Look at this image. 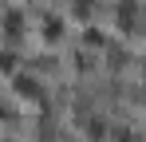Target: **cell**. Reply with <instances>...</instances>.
Masks as SVG:
<instances>
[{"label": "cell", "instance_id": "cell-1", "mask_svg": "<svg viewBox=\"0 0 146 142\" xmlns=\"http://www.w3.org/2000/svg\"><path fill=\"white\" fill-rule=\"evenodd\" d=\"M115 24H119L122 32H134L138 28V4L134 0H122L119 8H115Z\"/></svg>", "mask_w": 146, "mask_h": 142}, {"label": "cell", "instance_id": "cell-2", "mask_svg": "<svg viewBox=\"0 0 146 142\" xmlns=\"http://www.w3.org/2000/svg\"><path fill=\"white\" fill-rule=\"evenodd\" d=\"M12 87H16V95H24V99H32V103H40V99H44L40 79H32V75H12Z\"/></svg>", "mask_w": 146, "mask_h": 142}, {"label": "cell", "instance_id": "cell-3", "mask_svg": "<svg viewBox=\"0 0 146 142\" xmlns=\"http://www.w3.org/2000/svg\"><path fill=\"white\" fill-rule=\"evenodd\" d=\"M4 36H8V40H20V36H24V16H20L16 8L4 12Z\"/></svg>", "mask_w": 146, "mask_h": 142}, {"label": "cell", "instance_id": "cell-4", "mask_svg": "<svg viewBox=\"0 0 146 142\" xmlns=\"http://www.w3.org/2000/svg\"><path fill=\"white\" fill-rule=\"evenodd\" d=\"M44 40H48V44H59V40H63V20L48 16V20H44Z\"/></svg>", "mask_w": 146, "mask_h": 142}, {"label": "cell", "instance_id": "cell-5", "mask_svg": "<svg viewBox=\"0 0 146 142\" xmlns=\"http://www.w3.org/2000/svg\"><path fill=\"white\" fill-rule=\"evenodd\" d=\"M83 134H87L91 142H103V138H107V126H103V118H87V122H83Z\"/></svg>", "mask_w": 146, "mask_h": 142}, {"label": "cell", "instance_id": "cell-6", "mask_svg": "<svg viewBox=\"0 0 146 142\" xmlns=\"http://www.w3.org/2000/svg\"><path fill=\"white\" fill-rule=\"evenodd\" d=\"M16 71V55L12 51H0V75H12Z\"/></svg>", "mask_w": 146, "mask_h": 142}, {"label": "cell", "instance_id": "cell-7", "mask_svg": "<svg viewBox=\"0 0 146 142\" xmlns=\"http://www.w3.org/2000/svg\"><path fill=\"white\" fill-rule=\"evenodd\" d=\"M83 44H87V47H103V32L87 28V32H83Z\"/></svg>", "mask_w": 146, "mask_h": 142}, {"label": "cell", "instance_id": "cell-8", "mask_svg": "<svg viewBox=\"0 0 146 142\" xmlns=\"http://www.w3.org/2000/svg\"><path fill=\"white\" fill-rule=\"evenodd\" d=\"M111 142H138L134 134H130V126H119L115 134H111Z\"/></svg>", "mask_w": 146, "mask_h": 142}, {"label": "cell", "instance_id": "cell-9", "mask_svg": "<svg viewBox=\"0 0 146 142\" xmlns=\"http://www.w3.org/2000/svg\"><path fill=\"white\" fill-rule=\"evenodd\" d=\"M91 4H95V0H75V16H87V12H91Z\"/></svg>", "mask_w": 146, "mask_h": 142}]
</instances>
